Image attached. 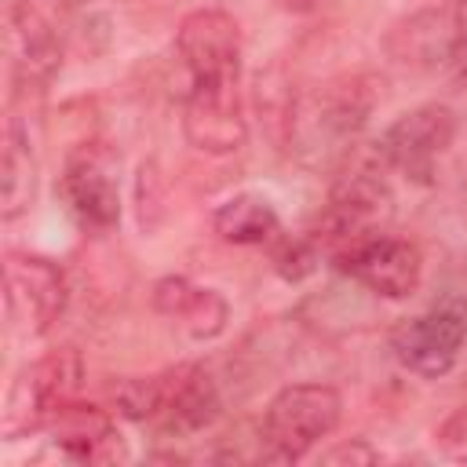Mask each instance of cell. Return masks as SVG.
<instances>
[{"instance_id":"30bf717a","label":"cell","mask_w":467,"mask_h":467,"mask_svg":"<svg viewBox=\"0 0 467 467\" xmlns=\"http://www.w3.org/2000/svg\"><path fill=\"white\" fill-rule=\"evenodd\" d=\"M182 135L193 150L212 157L241 150L248 120L237 80H190L182 99Z\"/></svg>"},{"instance_id":"5bb4252c","label":"cell","mask_w":467,"mask_h":467,"mask_svg":"<svg viewBox=\"0 0 467 467\" xmlns=\"http://www.w3.org/2000/svg\"><path fill=\"white\" fill-rule=\"evenodd\" d=\"M153 306L171 317L193 339H212L226 328V299L215 288H201L186 277H161L153 285Z\"/></svg>"},{"instance_id":"8fae6325","label":"cell","mask_w":467,"mask_h":467,"mask_svg":"<svg viewBox=\"0 0 467 467\" xmlns=\"http://www.w3.org/2000/svg\"><path fill=\"white\" fill-rule=\"evenodd\" d=\"M336 270H343L347 277H354L358 285L372 288L376 296L387 299H405L420 288L423 277V255L412 241L394 237L387 230L361 237L358 244H350L347 252H339L332 259Z\"/></svg>"},{"instance_id":"4fadbf2b","label":"cell","mask_w":467,"mask_h":467,"mask_svg":"<svg viewBox=\"0 0 467 467\" xmlns=\"http://www.w3.org/2000/svg\"><path fill=\"white\" fill-rule=\"evenodd\" d=\"M4 26H7L4 44H7V66H11L15 91H44L62 62L58 33L29 0H7Z\"/></svg>"},{"instance_id":"7a4b0ae2","label":"cell","mask_w":467,"mask_h":467,"mask_svg":"<svg viewBox=\"0 0 467 467\" xmlns=\"http://www.w3.org/2000/svg\"><path fill=\"white\" fill-rule=\"evenodd\" d=\"M390 204L394 201H390L383 171L376 164H354V153H350L343 161V171L332 182L328 201H325V208H321V215L306 237L317 244L321 255L336 259L339 252H347L361 237L387 230Z\"/></svg>"},{"instance_id":"2e32d148","label":"cell","mask_w":467,"mask_h":467,"mask_svg":"<svg viewBox=\"0 0 467 467\" xmlns=\"http://www.w3.org/2000/svg\"><path fill=\"white\" fill-rule=\"evenodd\" d=\"M212 230L226 244H270L281 234V219L263 193H234L212 212Z\"/></svg>"},{"instance_id":"ffe728a7","label":"cell","mask_w":467,"mask_h":467,"mask_svg":"<svg viewBox=\"0 0 467 467\" xmlns=\"http://www.w3.org/2000/svg\"><path fill=\"white\" fill-rule=\"evenodd\" d=\"M449 62L456 66V73L467 80V0H456V15H452V51Z\"/></svg>"},{"instance_id":"e0dca14e","label":"cell","mask_w":467,"mask_h":467,"mask_svg":"<svg viewBox=\"0 0 467 467\" xmlns=\"http://www.w3.org/2000/svg\"><path fill=\"white\" fill-rule=\"evenodd\" d=\"M33 186H36V161H33V150H29V135L11 117L7 131H4V179H0L4 219H15L29 208Z\"/></svg>"},{"instance_id":"8992f818","label":"cell","mask_w":467,"mask_h":467,"mask_svg":"<svg viewBox=\"0 0 467 467\" xmlns=\"http://www.w3.org/2000/svg\"><path fill=\"white\" fill-rule=\"evenodd\" d=\"M120 157L91 139L69 150L62 175H58V193L66 212L84 226V230H113L120 219V179H117Z\"/></svg>"},{"instance_id":"ba28073f","label":"cell","mask_w":467,"mask_h":467,"mask_svg":"<svg viewBox=\"0 0 467 467\" xmlns=\"http://www.w3.org/2000/svg\"><path fill=\"white\" fill-rule=\"evenodd\" d=\"M69 299L66 274L58 263L29 252L4 255V306L7 321L22 336H44L62 317Z\"/></svg>"},{"instance_id":"52a82bcc","label":"cell","mask_w":467,"mask_h":467,"mask_svg":"<svg viewBox=\"0 0 467 467\" xmlns=\"http://www.w3.org/2000/svg\"><path fill=\"white\" fill-rule=\"evenodd\" d=\"M456 139V113L441 102H423L409 113H401L379 139L376 153L387 168L405 175L416 186H431L438 171V157Z\"/></svg>"},{"instance_id":"3957f363","label":"cell","mask_w":467,"mask_h":467,"mask_svg":"<svg viewBox=\"0 0 467 467\" xmlns=\"http://www.w3.org/2000/svg\"><path fill=\"white\" fill-rule=\"evenodd\" d=\"M343 416V398L328 383H292L277 390L263 416V456L277 463L303 460L321 438L336 431Z\"/></svg>"},{"instance_id":"6da1fadb","label":"cell","mask_w":467,"mask_h":467,"mask_svg":"<svg viewBox=\"0 0 467 467\" xmlns=\"http://www.w3.org/2000/svg\"><path fill=\"white\" fill-rule=\"evenodd\" d=\"M372 88L365 77H332L317 88L292 95L288 102V146L310 168H336L354 153V142L368 120Z\"/></svg>"},{"instance_id":"9c48e42d","label":"cell","mask_w":467,"mask_h":467,"mask_svg":"<svg viewBox=\"0 0 467 467\" xmlns=\"http://www.w3.org/2000/svg\"><path fill=\"white\" fill-rule=\"evenodd\" d=\"M219 416V390L204 365L179 361L157 376H150V416L146 423L164 434H197Z\"/></svg>"},{"instance_id":"44dd1931","label":"cell","mask_w":467,"mask_h":467,"mask_svg":"<svg viewBox=\"0 0 467 467\" xmlns=\"http://www.w3.org/2000/svg\"><path fill=\"white\" fill-rule=\"evenodd\" d=\"M343 456H347V460H365V463H368V460H376V456H372V449H365V445H354V449H350V445H343V449L328 452L325 460H343Z\"/></svg>"},{"instance_id":"9a60e30c","label":"cell","mask_w":467,"mask_h":467,"mask_svg":"<svg viewBox=\"0 0 467 467\" xmlns=\"http://www.w3.org/2000/svg\"><path fill=\"white\" fill-rule=\"evenodd\" d=\"M47 431H51L55 441H58L69 456H77V460H106V456L113 452V445H117L113 416H109L106 409H99V405H84L80 398L66 401V405L51 416Z\"/></svg>"},{"instance_id":"5b68a950","label":"cell","mask_w":467,"mask_h":467,"mask_svg":"<svg viewBox=\"0 0 467 467\" xmlns=\"http://www.w3.org/2000/svg\"><path fill=\"white\" fill-rule=\"evenodd\" d=\"M463 343H467V296L438 299L420 317L401 321L390 336L394 358L423 379H438L452 372Z\"/></svg>"},{"instance_id":"7402d4cb","label":"cell","mask_w":467,"mask_h":467,"mask_svg":"<svg viewBox=\"0 0 467 467\" xmlns=\"http://www.w3.org/2000/svg\"><path fill=\"white\" fill-rule=\"evenodd\" d=\"M277 4H285V7H306L310 0H277Z\"/></svg>"},{"instance_id":"d6986e66","label":"cell","mask_w":467,"mask_h":467,"mask_svg":"<svg viewBox=\"0 0 467 467\" xmlns=\"http://www.w3.org/2000/svg\"><path fill=\"white\" fill-rule=\"evenodd\" d=\"M438 445L449 460H463L467 463V405H460L441 427H438Z\"/></svg>"},{"instance_id":"277c9868","label":"cell","mask_w":467,"mask_h":467,"mask_svg":"<svg viewBox=\"0 0 467 467\" xmlns=\"http://www.w3.org/2000/svg\"><path fill=\"white\" fill-rule=\"evenodd\" d=\"M80 390V354L73 347H58L22 368V376L11 383L4 401L0 431L4 438H26L33 431H44L51 416L73 401Z\"/></svg>"},{"instance_id":"ac0fdd59","label":"cell","mask_w":467,"mask_h":467,"mask_svg":"<svg viewBox=\"0 0 467 467\" xmlns=\"http://www.w3.org/2000/svg\"><path fill=\"white\" fill-rule=\"evenodd\" d=\"M270 244H274V266L288 281L306 277L314 270V263L321 259V252H317V244L310 237H274Z\"/></svg>"},{"instance_id":"7c38bea8","label":"cell","mask_w":467,"mask_h":467,"mask_svg":"<svg viewBox=\"0 0 467 467\" xmlns=\"http://www.w3.org/2000/svg\"><path fill=\"white\" fill-rule=\"evenodd\" d=\"M179 58L190 80H237L241 77V26L223 7H197L175 29Z\"/></svg>"}]
</instances>
